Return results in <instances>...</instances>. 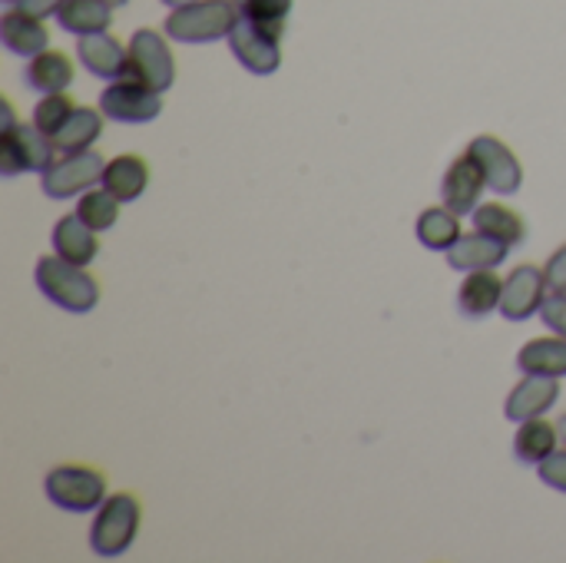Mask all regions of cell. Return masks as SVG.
I'll list each match as a JSON object with an SVG mask.
<instances>
[{
	"instance_id": "6da1fadb",
	"label": "cell",
	"mask_w": 566,
	"mask_h": 563,
	"mask_svg": "<svg viewBox=\"0 0 566 563\" xmlns=\"http://www.w3.org/2000/svg\"><path fill=\"white\" fill-rule=\"evenodd\" d=\"M36 289L53 302L60 305L63 312H73V315H86L96 309L99 302V285L96 279L86 272V265H76V262H66L60 256H43L36 262Z\"/></svg>"
},
{
	"instance_id": "7a4b0ae2",
	"label": "cell",
	"mask_w": 566,
	"mask_h": 563,
	"mask_svg": "<svg viewBox=\"0 0 566 563\" xmlns=\"http://www.w3.org/2000/svg\"><path fill=\"white\" fill-rule=\"evenodd\" d=\"M139 521H143V508L136 501V494L123 491V494H109L99 508H96V521L90 528V548L96 557H123L136 534H139Z\"/></svg>"
},
{
	"instance_id": "3957f363",
	"label": "cell",
	"mask_w": 566,
	"mask_h": 563,
	"mask_svg": "<svg viewBox=\"0 0 566 563\" xmlns=\"http://www.w3.org/2000/svg\"><path fill=\"white\" fill-rule=\"evenodd\" d=\"M235 20H239V10L232 0H192V3L172 7L163 30L166 37L179 43H212V40L229 37Z\"/></svg>"
},
{
	"instance_id": "277c9868",
	"label": "cell",
	"mask_w": 566,
	"mask_h": 563,
	"mask_svg": "<svg viewBox=\"0 0 566 563\" xmlns=\"http://www.w3.org/2000/svg\"><path fill=\"white\" fill-rule=\"evenodd\" d=\"M43 491L50 504L70 514H90L106 501V478L86 465H60L46 475Z\"/></svg>"
},
{
	"instance_id": "5b68a950",
	"label": "cell",
	"mask_w": 566,
	"mask_h": 563,
	"mask_svg": "<svg viewBox=\"0 0 566 563\" xmlns=\"http://www.w3.org/2000/svg\"><path fill=\"white\" fill-rule=\"evenodd\" d=\"M103 156L96 149H76V153H60L43 173L40 186L50 199H73L96 183H103Z\"/></svg>"
},
{
	"instance_id": "8992f818",
	"label": "cell",
	"mask_w": 566,
	"mask_h": 563,
	"mask_svg": "<svg viewBox=\"0 0 566 563\" xmlns=\"http://www.w3.org/2000/svg\"><path fill=\"white\" fill-rule=\"evenodd\" d=\"M56 159L53 139L27 123H10L0 133V173L20 176V173H43Z\"/></svg>"
},
{
	"instance_id": "52a82bcc",
	"label": "cell",
	"mask_w": 566,
	"mask_h": 563,
	"mask_svg": "<svg viewBox=\"0 0 566 563\" xmlns=\"http://www.w3.org/2000/svg\"><path fill=\"white\" fill-rule=\"evenodd\" d=\"M279 37L282 30H272L265 23H255L249 17H239L232 33H229V50L232 56L255 76H272L282 63V50H279Z\"/></svg>"
},
{
	"instance_id": "ba28073f",
	"label": "cell",
	"mask_w": 566,
	"mask_h": 563,
	"mask_svg": "<svg viewBox=\"0 0 566 563\" xmlns=\"http://www.w3.org/2000/svg\"><path fill=\"white\" fill-rule=\"evenodd\" d=\"M126 76L129 80H139V83H146V86H153L159 93H166L172 86V80H176V60H172L169 43L156 30L143 27V30L133 33Z\"/></svg>"
},
{
	"instance_id": "9c48e42d",
	"label": "cell",
	"mask_w": 566,
	"mask_h": 563,
	"mask_svg": "<svg viewBox=\"0 0 566 563\" xmlns=\"http://www.w3.org/2000/svg\"><path fill=\"white\" fill-rule=\"evenodd\" d=\"M99 110L113 123H149L163 113V96L139 80L119 76L99 93Z\"/></svg>"
},
{
	"instance_id": "30bf717a",
	"label": "cell",
	"mask_w": 566,
	"mask_h": 563,
	"mask_svg": "<svg viewBox=\"0 0 566 563\" xmlns=\"http://www.w3.org/2000/svg\"><path fill=\"white\" fill-rule=\"evenodd\" d=\"M468 153L484 169L488 189H494L501 196H514L521 189L524 169H521V159L514 156V149L504 139H497V136H474L468 143Z\"/></svg>"
},
{
	"instance_id": "8fae6325",
	"label": "cell",
	"mask_w": 566,
	"mask_h": 563,
	"mask_svg": "<svg viewBox=\"0 0 566 563\" xmlns=\"http://www.w3.org/2000/svg\"><path fill=\"white\" fill-rule=\"evenodd\" d=\"M547 275L537 265H517L504 279V299H501V315L507 322H524L541 312L547 299Z\"/></svg>"
},
{
	"instance_id": "7c38bea8",
	"label": "cell",
	"mask_w": 566,
	"mask_h": 563,
	"mask_svg": "<svg viewBox=\"0 0 566 563\" xmlns=\"http://www.w3.org/2000/svg\"><path fill=\"white\" fill-rule=\"evenodd\" d=\"M488 189V179H484V169L478 166V159L471 153L458 156L448 173H444V183H441V199L451 212L458 216H474L478 202H481V192Z\"/></svg>"
},
{
	"instance_id": "4fadbf2b",
	"label": "cell",
	"mask_w": 566,
	"mask_h": 563,
	"mask_svg": "<svg viewBox=\"0 0 566 563\" xmlns=\"http://www.w3.org/2000/svg\"><path fill=\"white\" fill-rule=\"evenodd\" d=\"M560 398V378H547V375H524L504 405V415L511 421H531V418H544Z\"/></svg>"
},
{
	"instance_id": "5bb4252c",
	"label": "cell",
	"mask_w": 566,
	"mask_h": 563,
	"mask_svg": "<svg viewBox=\"0 0 566 563\" xmlns=\"http://www.w3.org/2000/svg\"><path fill=\"white\" fill-rule=\"evenodd\" d=\"M76 56H80V63H83L93 76H99V80H119V76H126L129 46H123L113 33L99 30V33L80 37Z\"/></svg>"
},
{
	"instance_id": "9a60e30c",
	"label": "cell",
	"mask_w": 566,
	"mask_h": 563,
	"mask_svg": "<svg viewBox=\"0 0 566 563\" xmlns=\"http://www.w3.org/2000/svg\"><path fill=\"white\" fill-rule=\"evenodd\" d=\"M0 40L17 56H36L50 46V33L43 27V17H33L20 7H10L0 13Z\"/></svg>"
},
{
	"instance_id": "2e32d148",
	"label": "cell",
	"mask_w": 566,
	"mask_h": 563,
	"mask_svg": "<svg viewBox=\"0 0 566 563\" xmlns=\"http://www.w3.org/2000/svg\"><path fill=\"white\" fill-rule=\"evenodd\" d=\"M507 242L488 236V232H468L448 249V265L458 272H474V269H497L507 259Z\"/></svg>"
},
{
	"instance_id": "e0dca14e",
	"label": "cell",
	"mask_w": 566,
	"mask_h": 563,
	"mask_svg": "<svg viewBox=\"0 0 566 563\" xmlns=\"http://www.w3.org/2000/svg\"><path fill=\"white\" fill-rule=\"evenodd\" d=\"M501 299H504V279L494 269H474L461 282L458 309L468 319H488L491 312H501Z\"/></svg>"
},
{
	"instance_id": "ac0fdd59",
	"label": "cell",
	"mask_w": 566,
	"mask_h": 563,
	"mask_svg": "<svg viewBox=\"0 0 566 563\" xmlns=\"http://www.w3.org/2000/svg\"><path fill=\"white\" fill-rule=\"evenodd\" d=\"M50 239H53V252H56L60 259H66V262H76V265H90V262L96 259V252H99L96 232H93L76 212L56 219Z\"/></svg>"
},
{
	"instance_id": "d6986e66",
	"label": "cell",
	"mask_w": 566,
	"mask_h": 563,
	"mask_svg": "<svg viewBox=\"0 0 566 563\" xmlns=\"http://www.w3.org/2000/svg\"><path fill=\"white\" fill-rule=\"evenodd\" d=\"M146 183H149V166L143 156L133 153L109 159L103 169V189H109L119 202H136L146 192Z\"/></svg>"
},
{
	"instance_id": "ffe728a7",
	"label": "cell",
	"mask_w": 566,
	"mask_h": 563,
	"mask_svg": "<svg viewBox=\"0 0 566 563\" xmlns=\"http://www.w3.org/2000/svg\"><path fill=\"white\" fill-rule=\"evenodd\" d=\"M23 80L36 93H63L73 83V60L63 50H50L46 46L43 53L30 56Z\"/></svg>"
},
{
	"instance_id": "44dd1931",
	"label": "cell",
	"mask_w": 566,
	"mask_h": 563,
	"mask_svg": "<svg viewBox=\"0 0 566 563\" xmlns=\"http://www.w3.org/2000/svg\"><path fill=\"white\" fill-rule=\"evenodd\" d=\"M557 441H560L557 425H551L544 418H531V421H521V428L514 435V455L521 465L537 468L557 451Z\"/></svg>"
},
{
	"instance_id": "7402d4cb",
	"label": "cell",
	"mask_w": 566,
	"mask_h": 563,
	"mask_svg": "<svg viewBox=\"0 0 566 563\" xmlns=\"http://www.w3.org/2000/svg\"><path fill=\"white\" fill-rule=\"evenodd\" d=\"M103 133V110L93 106H76L70 113V119L53 133V149L56 153H76V149H90Z\"/></svg>"
},
{
	"instance_id": "603a6c76",
	"label": "cell",
	"mask_w": 566,
	"mask_h": 563,
	"mask_svg": "<svg viewBox=\"0 0 566 563\" xmlns=\"http://www.w3.org/2000/svg\"><path fill=\"white\" fill-rule=\"evenodd\" d=\"M517 368L524 375H547L564 378L566 375V338H534L517 352Z\"/></svg>"
},
{
	"instance_id": "cb8c5ba5",
	"label": "cell",
	"mask_w": 566,
	"mask_h": 563,
	"mask_svg": "<svg viewBox=\"0 0 566 563\" xmlns=\"http://www.w3.org/2000/svg\"><path fill=\"white\" fill-rule=\"evenodd\" d=\"M418 242L431 252H448L464 232H461V216L451 212L448 206H434V209H424L418 216Z\"/></svg>"
},
{
	"instance_id": "d4e9b609",
	"label": "cell",
	"mask_w": 566,
	"mask_h": 563,
	"mask_svg": "<svg viewBox=\"0 0 566 563\" xmlns=\"http://www.w3.org/2000/svg\"><path fill=\"white\" fill-rule=\"evenodd\" d=\"M109 20H113V7L106 0H63L56 10V23L76 37L99 33L109 27Z\"/></svg>"
},
{
	"instance_id": "484cf974",
	"label": "cell",
	"mask_w": 566,
	"mask_h": 563,
	"mask_svg": "<svg viewBox=\"0 0 566 563\" xmlns=\"http://www.w3.org/2000/svg\"><path fill=\"white\" fill-rule=\"evenodd\" d=\"M474 229H481V232H488V236H494V239H501L507 246H521L527 239V222L514 209H507L501 202L478 206L474 209Z\"/></svg>"
},
{
	"instance_id": "4316f807",
	"label": "cell",
	"mask_w": 566,
	"mask_h": 563,
	"mask_svg": "<svg viewBox=\"0 0 566 563\" xmlns=\"http://www.w3.org/2000/svg\"><path fill=\"white\" fill-rule=\"evenodd\" d=\"M119 206H123V202H119L109 189H86V192H80L76 216H80L93 232H106V229L116 226Z\"/></svg>"
},
{
	"instance_id": "83f0119b",
	"label": "cell",
	"mask_w": 566,
	"mask_h": 563,
	"mask_svg": "<svg viewBox=\"0 0 566 563\" xmlns=\"http://www.w3.org/2000/svg\"><path fill=\"white\" fill-rule=\"evenodd\" d=\"M73 110H76V103L66 93H43V100L33 106V126L53 139V133L70 119Z\"/></svg>"
},
{
	"instance_id": "f1b7e54d",
	"label": "cell",
	"mask_w": 566,
	"mask_h": 563,
	"mask_svg": "<svg viewBox=\"0 0 566 563\" xmlns=\"http://www.w3.org/2000/svg\"><path fill=\"white\" fill-rule=\"evenodd\" d=\"M239 17L265 23L272 30H285V17L292 13V0H232Z\"/></svg>"
},
{
	"instance_id": "f546056e",
	"label": "cell",
	"mask_w": 566,
	"mask_h": 563,
	"mask_svg": "<svg viewBox=\"0 0 566 563\" xmlns=\"http://www.w3.org/2000/svg\"><path fill=\"white\" fill-rule=\"evenodd\" d=\"M541 319H544V325H547L554 335L566 338V292H551V295L544 299Z\"/></svg>"
},
{
	"instance_id": "4dcf8cb0",
	"label": "cell",
	"mask_w": 566,
	"mask_h": 563,
	"mask_svg": "<svg viewBox=\"0 0 566 563\" xmlns=\"http://www.w3.org/2000/svg\"><path fill=\"white\" fill-rule=\"evenodd\" d=\"M537 471H541V481H544L547 488L566 494V448L564 451H554L544 465H537Z\"/></svg>"
},
{
	"instance_id": "1f68e13d",
	"label": "cell",
	"mask_w": 566,
	"mask_h": 563,
	"mask_svg": "<svg viewBox=\"0 0 566 563\" xmlns=\"http://www.w3.org/2000/svg\"><path fill=\"white\" fill-rule=\"evenodd\" d=\"M544 275H547L551 292H566V242L551 256V262L544 265Z\"/></svg>"
},
{
	"instance_id": "d6a6232c",
	"label": "cell",
	"mask_w": 566,
	"mask_h": 563,
	"mask_svg": "<svg viewBox=\"0 0 566 563\" xmlns=\"http://www.w3.org/2000/svg\"><path fill=\"white\" fill-rule=\"evenodd\" d=\"M60 3H63V0H20L17 7L27 10V13H33V17H50V13L60 10Z\"/></svg>"
},
{
	"instance_id": "836d02e7",
	"label": "cell",
	"mask_w": 566,
	"mask_h": 563,
	"mask_svg": "<svg viewBox=\"0 0 566 563\" xmlns=\"http://www.w3.org/2000/svg\"><path fill=\"white\" fill-rule=\"evenodd\" d=\"M557 431H560V445L566 448V415H560V421H557Z\"/></svg>"
},
{
	"instance_id": "e575fe53",
	"label": "cell",
	"mask_w": 566,
	"mask_h": 563,
	"mask_svg": "<svg viewBox=\"0 0 566 563\" xmlns=\"http://www.w3.org/2000/svg\"><path fill=\"white\" fill-rule=\"evenodd\" d=\"M163 3H169V7H182V3H192V0H163Z\"/></svg>"
},
{
	"instance_id": "d590c367",
	"label": "cell",
	"mask_w": 566,
	"mask_h": 563,
	"mask_svg": "<svg viewBox=\"0 0 566 563\" xmlns=\"http://www.w3.org/2000/svg\"><path fill=\"white\" fill-rule=\"evenodd\" d=\"M106 3H109V7H123L126 0H106Z\"/></svg>"
},
{
	"instance_id": "8d00e7d4",
	"label": "cell",
	"mask_w": 566,
	"mask_h": 563,
	"mask_svg": "<svg viewBox=\"0 0 566 563\" xmlns=\"http://www.w3.org/2000/svg\"><path fill=\"white\" fill-rule=\"evenodd\" d=\"M7 3H20V0H7Z\"/></svg>"
}]
</instances>
